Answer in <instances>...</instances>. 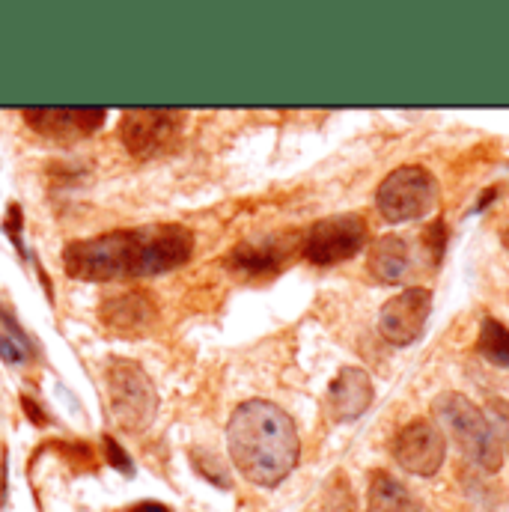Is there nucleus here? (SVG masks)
Wrapping results in <instances>:
<instances>
[{
    "label": "nucleus",
    "instance_id": "obj_5",
    "mask_svg": "<svg viewBox=\"0 0 509 512\" xmlns=\"http://www.w3.org/2000/svg\"><path fill=\"white\" fill-rule=\"evenodd\" d=\"M108 402L114 420L126 432H143L155 417L158 393L140 364L120 358L108 367Z\"/></svg>",
    "mask_w": 509,
    "mask_h": 512
},
{
    "label": "nucleus",
    "instance_id": "obj_11",
    "mask_svg": "<svg viewBox=\"0 0 509 512\" xmlns=\"http://www.w3.org/2000/svg\"><path fill=\"white\" fill-rule=\"evenodd\" d=\"M373 379L370 373H364L361 367H343L334 382L328 387V396H325V408H328V417L334 423H349V420H358L370 405H373Z\"/></svg>",
    "mask_w": 509,
    "mask_h": 512
},
{
    "label": "nucleus",
    "instance_id": "obj_6",
    "mask_svg": "<svg viewBox=\"0 0 509 512\" xmlns=\"http://www.w3.org/2000/svg\"><path fill=\"white\" fill-rule=\"evenodd\" d=\"M367 239L370 230L361 215H334L316 221L307 230L301 242V254L313 265H337L358 254L367 245Z\"/></svg>",
    "mask_w": 509,
    "mask_h": 512
},
{
    "label": "nucleus",
    "instance_id": "obj_10",
    "mask_svg": "<svg viewBox=\"0 0 509 512\" xmlns=\"http://www.w3.org/2000/svg\"><path fill=\"white\" fill-rule=\"evenodd\" d=\"M24 123L51 140H78L99 131L108 111L105 108H24Z\"/></svg>",
    "mask_w": 509,
    "mask_h": 512
},
{
    "label": "nucleus",
    "instance_id": "obj_8",
    "mask_svg": "<svg viewBox=\"0 0 509 512\" xmlns=\"http://www.w3.org/2000/svg\"><path fill=\"white\" fill-rule=\"evenodd\" d=\"M432 313V292L426 286H408L399 295H393L390 301H384L382 313H379V328L382 337L393 346H411Z\"/></svg>",
    "mask_w": 509,
    "mask_h": 512
},
{
    "label": "nucleus",
    "instance_id": "obj_9",
    "mask_svg": "<svg viewBox=\"0 0 509 512\" xmlns=\"http://www.w3.org/2000/svg\"><path fill=\"white\" fill-rule=\"evenodd\" d=\"M444 435L432 420H411L399 429L393 441V459L417 477H432L444 465Z\"/></svg>",
    "mask_w": 509,
    "mask_h": 512
},
{
    "label": "nucleus",
    "instance_id": "obj_2",
    "mask_svg": "<svg viewBox=\"0 0 509 512\" xmlns=\"http://www.w3.org/2000/svg\"><path fill=\"white\" fill-rule=\"evenodd\" d=\"M227 447L239 474L262 489L280 486L301 456L292 417L268 399H248L233 411L227 423Z\"/></svg>",
    "mask_w": 509,
    "mask_h": 512
},
{
    "label": "nucleus",
    "instance_id": "obj_18",
    "mask_svg": "<svg viewBox=\"0 0 509 512\" xmlns=\"http://www.w3.org/2000/svg\"><path fill=\"white\" fill-rule=\"evenodd\" d=\"M489 405H492V414H495V420H498V429H495V432H504V438H507L509 444V405L504 399H492Z\"/></svg>",
    "mask_w": 509,
    "mask_h": 512
},
{
    "label": "nucleus",
    "instance_id": "obj_7",
    "mask_svg": "<svg viewBox=\"0 0 509 512\" xmlns=\"http://www.w3.org/2000/svg\"><path fill=\"white\" fill-rule=\"evenodd\" d=\"M182 120L185 114L173 108H131L120 123L123 146L134 158H155L176 146L182 134Z\"/></svg>",
    "mask_w": 509,
    "mask_h": 512
},
{
    "label": "nucleus",
    "instance_id": "obj_13",
    "mask_svg": "<svg viewBox=\"0 0 509 512\" xmlns=\"http://www.w3.org/2000/svg\"><path fill=\"white\" fill-rule=\"evenodd\" d=\"M367 507H370V512H420L417 501L408 495V489L399 480H393L387 471L370 474Z\"/></svg>",
    "mask_w": 509,
    "mask_h": 512
},
{
    "label": "nucleus",
    "instance_id": "obj_17",
    "mask_svg": "<svg viewBox=\"0 0 509 512\" xmlns=\"http://www.w3.org/2000/svg\"><path fill=\"white\" fill-rule=\"evenodd\" d=\"M316 512H355L352 510V498H349V489L346 492H331L325 501H322V507Z\"/></svg>",
    "mask_w": 509,
    "mask_h": 512
},
{
    "label": "nucleus",
    "instance_id": "obj_4",
    "mask_svg": "<svg viewBox=\"0 0 509 512\" xmlns=\"http://www.w3.org/2000/svg\"><path fill=\"white\" fill-rule=\"evenodd\" d=\"M438 200V182L435 176L420 164H402L393 173H387L376 191V203L384 221L405 224L426 218Z\"/></svg>",
    "mask_w": 509,
    "mask_h": 512
},
{
    "label": "nucleus",
    "instance_id": "obj_1",
    "mask_svg": "<svg viewBox=\"0 0 509 512\" xmlns=\"http://www.w3.org/2000/svg\"><path fill=\"white\" fill-rule=\"evenodd\" d=\"M194 254L191 230L179 224H152L114 230L63 248V268L75 280L111 283L131 277H155L185 265Z\"/></svg>",
    "mask_w": 509,
    "mask_h": 512
},
{
    "label": "nucleus",
    "instance_id": "obj_16",
    "mask_svg": "<svg viewBox=\"0 0 509 512\" xmlns=\"http://www.w3.org/2000/svg\"><path fill=\"white\" fill-rule=\"evenodd\" d=\"M230 262L233 268H242V271H268V268H277L280 254L271 245H242L236 248Z\"/></svg>",
    "mask_w": 509,
    "mask_h": 512
},
{
    "label": "nucleus",
    "instance_id": "obj_14",
    "mask_svg": "<svg viewBox=\"0 0 509 512\" xmlns=\"http://www.w3.org/2000/svg\"><path fill=\"white\" fill-rule=\"evenodd\" d=\"M155 310L146 298L140 295H123V298H111L105 307H102V319L120 331V334H131V331H143L149 322H152Z\"/></svg>",
    "mask_w": 509,
    "mask_h": 512
},
{
    "label": "nucleus",
    "instance_id": "obj_12",
    "mask_svg": "<svg viewBox=\"0 0 509 512\" xmlns=\"http://www.w3.org/2000/svg\"><path fill=\"white\" fill-rule=\"evenodd\" d=\"M408 245L402 236H382L370 245L367 254V268L376 280L382 283H399L408 271Z\"/></svg>",
    "mask_w": 509,
    "mask_h": 512
},
{
    "label": "nucleus",
    "instance_id": "obj_15",
    "mask_svg": "<svg viewBox=\"0 0 509 512\" xmlns=\"http://www.w3.org/2000/svg\"><path fill=\"white\" fill-rule=\"evenodd\" d=\"M477 352L495 364V367H509V328L498 319H483L480 337H477Z\"/></svg>",
    "mask_w": 509,
    "mask_h": 512
},
{
    "label": "nucleus",
    "instance_id": "obj_19",
    "mask_svg": "<svg viewBox=\"0 0 509 512\" xmlns=\"http://www.w3.org/2000/svg\"><path fill=\"white\" fill-rule=\"evenodd\" d=\"M501 239H504V245H507V248H509V221H507V224H504V230H501Z\"/></svg>",
    "mask_w": 509,
    "mask_h": 512
},
{
    "label": "nucleus",
    "instance_id": "obj_3",
    "mask_svg": "<svg viewBox=\"0 0 509 512\" xmlns=\"http://www.w3.org/2000/svg\"><path fill=\"white\" fill-rule=\"evenodd\" d=\"M435 417L441 423L444 432H450V438L459 444V450L480 465L483 471H501L504 465V444L495 432V426L489 423V417L483 414L480 405H474L468 396L462 393H441L432 402Z\"/></svg>",
    "mask_w": 509,
    "mask_h": 512
}]
</instances>
